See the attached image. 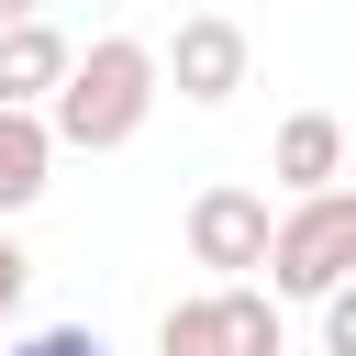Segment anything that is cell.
I'll return each instance as SVG.
<instances>
[{
	"instance_id": "6da1fadb",
	"label": "cell",
	"mask_w": 356,
	"mask_h": 356,
	"mask_svg": "<svg viewBox=\"0 0 356 356\" xmlns=\"http://www.w3.org/2000/svg\"><path fill=\"white\" fill-rule=\"evenodd\" d=\"M156 100H167V89H156V44L89 33V56H67V78H56V100H44V134H56V156H111V145L145 134Z\"/></svg>"
},
{
	"instance_id": "7a4b0ae2",
	"label": "cell",
	"mask_w": 356,
	"mask_h": 356,
	"mask_svg": "<svg viewBox=\"0 0 356 356\" xmlns=\"http://www.w3.org/2000/svg\"><path fill=\"white\" fill-rule=\"evenodd\" d=\"M267 300H323V289H345V267H356V189L334 178V189H312V200H289L278 222H267Z\"/></svg>"
},
{
	"instance_id": "3957f363",
	"label": "cell",
	"mask_w": 356,
	"mask_h": 356,
	"mask_svg": "<svg viewBox=\"0 0 356 356\" xmlns=\"http://www.w3.org/2000/svg\"><path fill=\"white\" fill-rule=\"evenodd\" d=\"M245 67H256V44L234 11H178V33L156 44V89H178L189 111H222L245 89Z\"/></svg>"
},
{
	"instance_id": "277c9868",
	"label": "cell",
	"mask_w": 356,
	"mask_h": 356,
	"mask_svg": "<svg viewBox=\"0 0 356 356\" xmlns=\"http://www.w3.org/2000/svg\"><path fill=\"white\" fill-rule=\"evenodd\" d=\"M267 189H245V178H211L200 200H189V267H211V278H245L256 256H267Z\"/></svg>"
},
{
	"instance_id": "5b68a950",
	"label": "cell",
	"mask_w": 356,
	"mask_h": 356,
	"mask_svg": "<svg viewBox=\"0 0 356 356\" xmlns=\"http://www.w3.org/2000/svg\"><path fill=\"white\" fill-rule=\"evenodd\" d=\"M267 178H278L289 200L334 189V178H345V122H334V111H289V122H278V145H267Z\"/></svg>"
},
{
	"instance_id": "8992f818",
	"label": "cell",
	"mask_w": 356,
	"mask_h": 356,
	"mask_svg": "<svg viewBox=\"0 0 356 356\" xmlns=\"http://www.w3.org/2000/svg\"><path fill=\"white\" fill-rule=\"evenodd\" d=\"M67 56H78V44H67L44 11H33V22H11V33H0V111H44V100H56V78H67Z\"/></svg>"
},
{
	"instance_id": "52a82bcc",
	"label": "cell",
	"mask_w": 356,
	"mask_h": 356,
	"mask_svg": "<svg viewBox=\"0 0 356 356\" xmlns=\"http://www.w3.org/2000/svg\"><path fill=\"white\" fill-rule=\"evenodd\" d=\"M44 189H56V134H44V111H0V222L33 211Z\"/></svg>"
},
{
	"instance_id": "ba28073f",
	"label": "cell",
	"mask_w": 356,
	"mask_h": 356,
	"mask_svg": "<svg viewBox=\"0 0 356 356\" xmlns=\"http://www.w3.org/2000/svg\"><path fill=\"white\" fill-rule=\"evenodd\" d=\"M211 300H222V356H289V323H278V300L256 278H222Z\"/></svg>"
},
{
	"instance_id": "9c48e42d",
	"label": "cell",
	"mask_w": 356,
	"mask_h": 356,
	"mask_svg": "<svg viewBox=\"0 0 356 356\" xmlns=\"http://www.w3.org/2000/svg\"><path fill=\"white\" fill-rule=\"evenodd\" d=\"M156 356H222V300H211V289H200V300H167Z\"/></svg>"
},
{
	"instance_id": "30bf717a",
	"label": "cell",
	"mask_w": 356,
	"mask_h": 356,
	"mask_svg": "<svg viewBox=\"0 0 356 356\" xmlns=\"http://www.w3.org/2000/svg\"><path fill=\"white\" fill-rule=\"evenodd\" d=\"M0 356H111L89 323H44V334H0Z\"/></svg>"
},
{
	"instance_id": "8fae6325",
	"label": "cell",
	"mask_w": 356,
	"mask_h": 356,
	"mask_svg": "<svg viewBox=\"0 0 356 356\" xmlns=\"http://www.w3.org/2000/svg\"><path fill=\"white\" fill-rule=\"evenodd\" d=\"M323 356H356V289H323Z\"/></svg>"
},
{
	"instance_id": "7c38bea8",
	"label": "cell",
	"mask_w": 356,
	"mask_h": 356,
	"mask_svg": "<svg viewBox=\"0 0 356 356\" xmlns=\"http://www.w3.org/2000/svg\"><path fill=\"white\" fill-rule=\"evenodd\" d=\"M22 289H33V256H22L11 234H0V312H22Z\"/></svg>"
},
{
	"instance_id": "4fadbf2b",
	"label": "cell",
	"mask_w": 356,
	"mask_h": 356,
	"mask_svg": "<svg viewBox=\"0 0 356 356\" xmlns=\"http://www.w3.org/2000/svg\"><path fill=\"white\" fill-rule=\"evenodd\" d=\"M33 11H44V0H0V33H11V22H33Z\"/></svg>"
},
{
	"instance_id": "5bb4252c",
	"label": "cell",
	"mask_w": 356,
	"mask_h": 356,
	"mask_svg": "<svg viewBox=\"0 0 356 356\" xmlns=\"http://www.w3.org/2000/svg\"><path fill=\"white\" fill-rule=\"evenodd\" d=\"M0 334H11V312H0Z\"/></svg>"
}]
</instances>
